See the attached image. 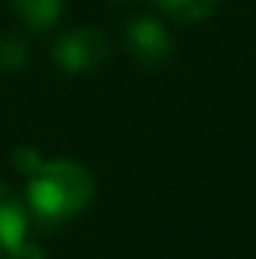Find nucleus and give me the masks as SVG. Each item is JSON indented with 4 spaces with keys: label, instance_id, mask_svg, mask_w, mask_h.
Masks as SVG:
<instances>
[{
    "label": "nucleus",
    "instance_id": "obj_1",
    "mask_svg": "<svg viewBox=\"0 0 256 259\" xmlns=\"http://www.w3.org/2000/svg\"><path fill=\"white\" fill-rule=\"evenodd\" d=\"M94 199V178L81 163L42 160V166L27 175V202L33 214L46 223H61L81 214Z\"/></svg>",
    "mask_w": 256,
    "mask_h": 259
},
{
    "label": "nucleus",
    "instance_id": "obj_2",
    "mask_svg": "<svg viewBox=\"0 0 256 259\" xmlns=\"http://www.w3.org/2000/svg\"><path fill=\"white\" fill-rule=\"evenodd\" d=\"M109 52H112L109 39L103 36V30H94V27L66 30L52 46L55 64L66 69V72H88V69L103 64L109 58Z\"/></svg>",
    "mask_w": 256,
    "mask_h": 259
},
{
    "label": "nucleus",
    "instance_id": "obj_3",
    "mask_svg": "<svg viewBox=\"0 0 256 259\" xmlns=\"http://www.w3.org/2000/svg\"><path fill=\"white\" fill-rule=\"evenodd\" d=\"M127 49L139 64L157 66L172 55V36L157 18L142 15L127 24Z\"/></svg>",
    "mask_w": 256,
    "mask_h": 259
},
{
    "label": "nucleus",
    "instance_id": "obj_4",
    "mask_svg": "<svg viewBox=\"0 0 256 259\" xmlns=\"http://www.w3.org/2000/svg\"><path fill=\"white\" fill-rule=\"evenodd\" d=\"M27 235V214L21 199L0 181V256Z\"/></svg>",
    "mask_w": 256,
    "mask_h": 259
},
{
    "label": "nucleus",
    "instance_id": "obj_5",
    "mask_svg": "<svg viewBox=\"0 0 256 259\" xmlns=\"http://www.w3.org/2000/svg\"><path fill=\"white\" fill-rule=\"evenodd\" d=\"M12 6L30 30H46L61 18L64 0H12Z\"/></svg>",
    "mask_w": 256,
    "mask_h": 259
},
{
    "label": "nucleus",
    "instance_id": "obj_6",
    "mask_svg": "<svg viewBox=\"0 0 256 259\" xmlns=\"http://www.w3.org/2000/svg\"><path fill=\"white\" fill-rule=\"evenodd\" d=\"M166 15H172L175 21H184V24H193V21H202L214 12L217 0H154Z\"/></svg>",
    "mask_w": 256,
    "mask_h": 259
},
{
    "label": "nucleus",
    "instance_id": "obj_7",
    "mask_svg": "<svg viewBox=\"0 0 256 259\" xmlns=\"http://www.w3.org/2000/svg\"><path fill=\"white\" fill-rule=\"evenodd\" d=\"M27 61V42L15 33L0 36V69H18Z\"/></svg>",
    "mask_w": 256,
    "mask_h": 259
},
{
    "label": "nucleus",
    "instance_id": "obj_8",
    "mask_svg": "<svg viewBox=\"0 0 256 259\" xmlns=\"http://www.w3.org/2000/svg\"><path fill=\"white\" fill-rule=\"evenodd\" d=\"M12 163H15V169L21 172V175H33L39 166H42V154L36 151V148H15V154H12Z\"/></svg>",
    "mask_w": 256,
    "mask_h": 259
},
{
    "label": "nucleus",
    "instance_id": "obj_9",
    "mask_svg": "<svg viewBox=\"0 0 256 259\" xmlns=\"http://www.w3.org/2000/svg\"><path fill=\"white\" fill-rule=\"evenodd\" d=\"M3 259H46V253L39 250L36 241H27V235H24L15 247H9V250L3 253Z\"/></svg>",
    "mask_w": 256,
    "mask_h": 259
}]
</instances>
